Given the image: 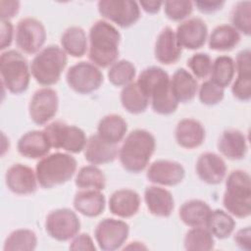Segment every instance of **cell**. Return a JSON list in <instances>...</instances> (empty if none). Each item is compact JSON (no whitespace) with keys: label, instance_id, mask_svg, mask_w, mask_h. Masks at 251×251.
I'll return each instance as SVG.
<instances>
[{"label":"cell","instance_id":"13","mask_svg":"<svg viewBox=\"0 0 251 251\" xmlns=\"http://www.w3.org/2000/svg\"><path fill=\"white\" fill-rule=\"evenodd\" d=\"M128 233V225L116 219L102 220L94 231L96 242L105 251H114L121 248L126 241Z\"/></svg>","mask_w":251,"mask_h":251},{"label":"cell","instance_id":"7","mask_svg":"<svg viewBox=\"0 0 251 251\" xmlns=\"http://www.w3.org/2000/svg\"><path fill=\"white\" fill-rule=\"evenodd\" d=\"M2 84L13 94H21L28 88L30 71L26 59L16 50H7L0 56Z\"/></svg>","mask_w":251,"mask_h":251},{"label":"cell","instance_id":"44","mask_svg":"<svg viewBox=\"0 0 251 251\" xmlns=\"http://www.w3.org/2000/svg\"><path fill=\"white\" fill-rule=\"evenodd\" d=\"M70 249L74 251H94L96 248L94 246V242L92 238L87 233H80L76 234L75 237H73V240L70 244Z\"/></svg>","mask_w":251,"mask_h":251},{"label":"cell","instance_id":"50","mask_svg":"<svg viewBox=\"0 0 251 251\" xmlns=\"http://www.w3.org/2000/svg\"><path fill=\"white\" fill-rule=\"evenodd\" d=\"M134 244H136V242H134ZM134 244H133V242H131V244H130L129 246H126V249H129V248H133V249H135ZM137 244H139V246H138V247H136L137 249H142V248L146 249V247H145V246H142V244H140V242H137Z\"/></svg>","mask_w":251,"mask_h":251},{"label":"cell","instance_id":"14","mask_svg":"<svg viewBox=\"0 0 251 251\" xmlns=\"http://www.w3.org/2000/svg\"><path fill=\"white\" fill-rule=\"evenodd\" d=\"M58 106L59 99L54 89L50 87L37 89L29 101V117L34 124L43 126L53 119L58 111Z\"/></svg>","mask_w":251,"mask_h":251},{"label":"cell","instance_id":"28","mask_svg":"<svg viewBox=\"0 0 251 251\" xmlns=\"http://www.w3.org/2000/svg\"><path fill=\"white\" fill-rule=\"evenodd\" d=\"M171 90L178 103H187L195 97L198 84L188 71L180 68L175 72L171 78Z\"/></svg>","mask_w":251,"mask_h":251},{"label":"cell","instance_id":"24","mask_svg":"<svg viewBox=\"0 0 251 251\" xmlns=\"http://www.w3.org/2000/svg\"><path fill=\"white\" fill-rule=\"evenodd\" d=\"M140 202V196L136 191L127 188L119 189L109 199V210L120 218H130L138 212Z\"/></svg>","mask_w":251,"mask_h":251},{"label":"cell","instance_id":"20","mask_svg":"<svg viewBox=\"0 0 251 251\" xmlns=\"http://www.w3.org/2000/svg\"><path fill=\"white\" fill-rule=\"evenodd\" d=\"M181 48L176 32L172 27L166 26L162 29L156 39L154 48L155 58L165 65L175 64L181 56Z\"/></svg>","mask_w":251,"mask_h":251},{"label":"cell","instance_id":"21","mask_svg":"<svg viewBox=\"0 0 251 251\" xmlns=\"http://www.w3.org/2000/svg\"><path fill=\"white\" fill-rule=\"evenodd\" d=\"M83 151L85 160L92 165L113 162L119 154L117 144L108 142L98 133L89 136Z\"/></svg>","mask_w":251,"mask_h":251},{"label":"cell","instance_id":"17","mask_svg":"<svg viewBox=\"0 0 251 251\" xmlns=\"http://www.w3.org/2000/svg\"><path fill=\"white\" fill-rule=\"evenodd\" d=\"M176 35L181 47L196 50L205 44L208 27L202 19L191 18L177 25Z\"/></svg>","mask_w":251,"mask_h":251},{"label":"cell","instance_id":"38","mask_svg":"<svg viewBox=\"0 0 251 251\" xmlns=\"http://www.w3.org/2000/svg\"><path fill=\"white\" fill-rule=\"evenodd\" d=\"M75 183L80 189L103 190L106 186V177L99 168L90 165L82 167L78 171Z\"/></svg>","mask_w":251,"mask_h":251},{"label":"cell","instance_id":"26","mask_svg":"<svg viewBox=\"0 0 251 251\" xmlns=\"http://www.w3.org/2000/svg\"><path fill=\"white\" fill-rule=\"evenodd\" d=\"M144 201L149 212L158 217H169L175 207L172 193L157 185L146 187L144 191Z\"/></svg>","mask_w":251,"mask_h":251},{"label":"cell","instance_id":"27","mask_svg":"<svg viewBox=\"0 0 251 251\" xmlns=\"http://www.w3.org/2000/svg\"><path fill=\"white\" fill-rule=\"evenodd\" d=\"M105 196L101 190L81 189L77 191L74 198L75 209L83 216L97 217L105 209Z\"/></svg>","mask_w":251,"mask_h":251},{"label":"cell","instance_id":"19","mask_svg":"<svg viewBox=\"0 0 251 251\" xmlns=\"http://www.w3.org/2000/svg\"><path fill=\"white\" fill-rule=\"evenodd\" d=\"M196 173L202 181L208 184H219L226 177V165L220 155L205 152L197 160Z\"/></svg>","mask_w":251,"mask_h":251},{"label":"cell","instance_id":"16","mask_svg":"<svg viewBox=\"0 0 251 251\" xmlns=\"http://www.w3.org/2000/svg\"><path fill=\"white\" fill-rule=\"evenodd\" d=\"M146 176L152 183L174 186L182 181L185 171L182 165L176 161L157 160L149 166Z\"/></svg>","mask_w":251,"mask_h":251},{"label":"cell","instance_id":"8","mask_svg":"<svg viewBox=\"0 0 251 251\" xmlns=\"http://www.w3.org/2000/svg\"><path fill=\"white\" fill-rule=\"evenodd\" d=\"M51 147L63 149L70 153H79L84 150L86 136L84 131L75 126L68 125L62 121H55L44 127Z\"/></svg>","mask_w":251,"mask_h":251},{"label":"cell","instance_id":"46","mask_svg":"<svg viewBox=\"0 0 251 251\" xmlns=\"http://www.w3.org/2000/svg\"><path fill=\"white\" fill-rule=\"evenodd\" d=\"M13 25L10 21H1V43L0 49L4 50L8 48L13 40Z\"/></svg>","mask_w":251,"mask_h":251},{"label":"cell","instance_id":"35","mask_svg":"<svg viewBox=\"0 0 251 251\" xmlns=\"http://www.w3.org/2000/svg\"><path fill=\"white\" fill-rule=\"evenodd\" d=\"M235 74V64L229 56H219L212 64L211 80L225 88L230 84Z\"/></svg>","mask_w":251,"mask_h":251},{"label":"cell","instance_id":"42","mask_svg":"<svg viewBox=\"0 0 251 251\" xmlns=\"http://www.w3.org/2000/svg\"><path fill=\"white\" fill-rule=\"evenodd\" d=\"M224 88L213 82L211 79L204 81L199 88V100L202 104L213 106L224 99Z\"/></svg>","mask_w":251,"mask_h":251},{"label":"cell","instance_id":"32","mask_svg":"<svg viewBox=\"0 0 251 251\" xmlns=\"http://www.w3.org/2000/svg\"><path fill=\"white\" fill-rule=\"evenodd\" d=\"M240 41V33L230 25H221L209 36V47L215 51H228Z\"/></svg>","mask_w":251,"mask_h":251},{"label":"cell","instance_id":"5","mask_svg":"<svg viewBox=\"0 0 251 251\" xmlns=\"http://www.w3.org/2000/svg\"><path fill=\"white\" fill-rule=\"evenodd\" d=\"M223 204L228 214L236 218L251 215V178L247 172L234 170L227 176Z\"/></svg>","mask_w":251,"mask_h":251},{"label":"cell","instance_id":"3","mask_svg":"<svg viewBox=\"0 0 251 251\" xmlns=\"http://www.w3.org/2000/svg\"><path fill=\"white\" fill-rule=\"evenodd\" d=\"M156 147L155 137L145 129H134L124 140L119 149L123 168L133 174L142 172L148 165Z\"/></svg>","mask_w":251,"mask_h":251},{"label":"cell","instance_id":"33","mask_svg":"<svg viewBox=\"0 0 251 251\" xmlns=\"http://www.w3.org/2000/svg\"><path fill=\"white\" fill-rule=\"evenodd\" d=\"M62 49L73 57H82L87 50V37L85 31L79 26L68 27L61 37Z\"/></svg>","mask_w":251,"mask_h":251},{"label":"cell","instance_id":"34","mask_svg":"<svg viewBox=\"0 0 251 251\" xmlns=\"http://www.w3.org/2000/svg\"><path fill=\"white\" fill-rule=\"evenodd\" d=\"M206 227L217 238L225 239L227 238L234 230L235 222L230 214L223 210L216 209L211 211L206 223Z\"/></svg>","mask_w":251,"mask_h":251},{"label":"cell","instance_id":"4","mask_svg":"<svg viewBox=\"0 0 251 251\" xmlns=\"http://www.w3.org/2000/svg\"><path fill=\"white\" fill-rule=\"evenodd\" d=\"M76 166V160L71 154L57 152L47 155L36 164L37 181L43 188L64 184L74 176Z\"/></svg>","mask_w":251,"mask_h":251},{"label":"cell","instance_id":"12","mask_svg":"<svg viewBox=\"0 0 251 251\" xmlns=\"http://www.w3.org/2000/svg\"><path fill=\"white\" fill-rule=\"evenodd\" d=\"M17 47L26 54L38 52L46 40V30L41 22L34 18L22 19L16 27Z\"/></svg>","mask_w":251,"mask_h":251},{"label":"cell","instance_id":"25","mask_svg":"<svg viewBox=\"0 0 251 251\" xmlns=\"http://www.w3.org/2000/svg\"><path fill=\"white\" fill-rule=\"evenodd\" d=\"M218 150L229 160H240L245 157L248 146L244 133L238 129H226L218 140Z\"/></svg>","mask_w":251,"mask_h":251},{"label":"cell","instance_id":"37","mask_svg":"<svg viewBox=\"0 0 251 251\" xmlns=\"http://www.w3.org/2000/svg\"><path fill=\"white\" fill-rule=\"evenodd\" d=\"M215 246L213 234L206 226L192 227L184 237V248L189 251H209Z\"/></svg>","mask_w":251,"mask_h":251},{"label":"cell","instance_id":"40","mask_svg":"<svg viewBox=\"0 0 251 251\" xmlns=\"http://www.w3.org/2000/svg\"><path fill=\"white\" fill-rule=\"evenodd\" d=\"M230 21L232 26L239 32L245 35L251 33V2L239 1L237 2L230 13Z\"/></svg>","mask_w":251,"mask_h":251},{"label":"cell","instance_id":"31","mask_svg":"<svg viewBox=\"0 0 251 251\" xmlns=\"http://www.w3.org/2000/svg\"><path fill=\"white\" fill-rule=\"evenodd\" d=\"M121 103L128 113L136 115L143 113L147 109L149 98L135 81L123 87L121 91Z\"/></svg>","mask_w":251,"mask_h":251},{"label":"cell","instance_id":"48","mask_svg":"<svg viewBox=\"0 0 251 251\" xmlns=\"http://www.w3.org/2000/svg\"><path fill=\"white\" fill-rule=\"evenodd\" d=\"M197 9L204 14H211L217 12L225 5L224 1H196L194 2Z\"/></svg>","mask_w":251,"mask_h":251},{"label":"cell","instance_id":"2","mask_svg":"<svg viewBox=\"0 0 251 251\" xmlns=\"http://www.w3.org/2000/svg\"><path fill=\"white\" fill-rule=\"evenodd\" d=\"M88 58L96 67L112 66L119 57L121 34L106 21L95 22L89 30Z\"/></svg>","mask_w":251,"mask_h":251},{"label":"cell","instance_id":"22","mask_svg":"<svg viewBox=\"0 0 251 251\" xmlns=\"http://www.w3.org/2000/svg\"><path fill=\"white\" fill-rule=\"evenodd\" d=\"M18 152L28 159H39L47 156L51 144L44 130H30L19 139Z\"/></svg>","mask_w":251,"mask_h":251},{"label":"cell","instance_id":"23","mask_svg":"<svg viewBox=\"0 0 251 251\" xmlns=\"http://www.w3.org/2000/svg\"><path fill=\"white\" fill-rule=\"evenodd\" d=\"M205 135L204 126L194 119H182L176 126L175 136L176 143L186 149H193L202 145Z\"/></svg>","mask_w":251,"mask_h":251},{"label":"cell","instance_id":"9","mask_svg":"<svg viewBox=\"0 0 251 251\" xmlns=\"http://www.w3.org/2000/svg\"><path fill=\"white\" fill-rule=\"evenodd\" d=\"M66 79L69 86L76 93L89 94L101 86L103 74L94 64L78 62L68 70Z\"/></svg>","mask_w":251,"mask_h":251},{"label":"cell","instance_id":"6","mask_svg":"<svg viewBox=\"0 0 251 251\" xmlns=\"http://www.w3.org/2000/svg\"><path fill=\"white\" fill-rule=\"evenodd\" d=\"M67 63L66 52L57 45H49L32 59L30 72L39 84L50 86L59 81Z\"/></svg>","mask_w":251,"mask_h":251},{"label":"cell","instance_id":"15","mask_svg":"<svg viewBox=\"0 0 251 251\" xmlns=\"http://www.w3.org/2000/svg\"><path fill=\"white\" fill-rule=\"evenodd\" d=\"M7 187L15 194L28 195L37 189V177L33 170L23 164H14L6 172Z\"/></svg>","mask_w":251,"mask_h":251},{"label":"cell","instance_id":"39","mask_svg":"<svg viewBox=\"0 0 251 251\" xmlns=\"http://www.w3.org/2000/svg\"><path fill=\"white\" fill-rule=\"evenodd\" d=\"M136 75L134 65L127 60L115 62L108 71L109 81L116 86H126L132 82Z\"/></svg>","mask_w":251,"mask_h":251},{"label":"cell","instance_id":"18","mask_svg":"<svg viewBox=\"0 0 251 251\" xmlns=\"http://www.w3.org/2000/svg\"><path fill=\"white\" fill-rule=\"evenodd\" d=\"M235 71L237 77L232 83L231 92L233 96L243 102L251 98V52L249 49L240 51L236 56Z\"/></svg>","mask_w":251,"mask_h":251},{"label":"cell","instance_id":"1","mask_svg":"<svg viewBox=\"0 0 251 251\" xmlns=\"http://www.w3.org/2000/svg\"><path fill=\"white\" fill-rule=\"evenodd\" d=\"M149 98L153 111L160 115L176 112L178 102L171 90V78L162 68L152 66L144 69L136 80Z\"/></svg>","mask_w":251,"mask_h":251},{"label":"cell","instance_id":"43","mask_svg":"<svg viewBox=\"0 0 251 251\" xmlns=\"http://www.w3.org/2000/svg\"><path fill=\"white\" fill-rule=\"evenodd\" d=\"M212 64L211 57L206 53H196L187 61L188 68L197 78L207 77L211 73Z\"/></svg>","mask_w":251,"mask_h":251},{"label":"cell","instance_id":"45","mask_svg":"<svg viewBox=\"0 0 251 251\" xmlns=\"http://www.w3.org/2000/svg\"><path fill=\"white\" fill-rule=\"evenodd\" d=\"M20 10L19 1H0V16L1 21H9L15 17Z\"/></svg>","mask_w":251,"mask_h":251},{"label":"cell","instance_id":"30","mask_svg":"<svg viewBox=\"0 0 251 251\" xmlns=\"http://www.w3.org/2000/svg\"><path fill=\"white\" fill-rule=\"evenodd\" d=\"M127 124L123 117L110 114L102 118L97 126V133L110 143L118 144L126 133Z\"/></svg>","mask_w":251,"mask_h":251},{"label":"cell","instance_id":"29","mask_svg":"<svg viewBox=\"0 0 251 251\" xmlns=\"http://www.w3.org/2000/svg\"><path fill=\"white\" fill-rule=\"evenodd\" d=\"M210 206L198 199L184 202L179 208V218L181 222L191 227L206 226L207 220L211 213Z\"/></svg>","mask_w":251,"mask_h":251},{"label":"cell","instance_id":"47","mask_svg":"<svg viewBox=\"0 0 251 251\" xmlns=\"http://www.w3.org/2000/svg\"><path fill=\"white\" fill-rule=\"evenodd\" d=\"M234 241L241 249L249 251L251 249V229L250 226L239 229L234 235Z\"/></svg>","mask_w":251,"mask_h":251},{"label":"cell","instance_id":"10","mask_svg":"<svg viewBox=\"0 0 251 251\" xmlns=\"http://www.w3.org/2000/svg\"><path fill=\"white\" fill-rule=\"evenodd\" d=\"M45 229L50 237L58 241H67L78 233L80 221L71 209H56L47 215Z\"/></svg>","mask_w":251,"mask_h":251},{"label":"cell","instance_id":"49","mask_svg":"<svg viewBox=\"0 0 251 251\" xmlns=\"http://www.w3.org/2000/svg\"><path fill=\"white\" fill-rule=\"evenodd\" d=\"M164 2L162 1H140L139 4L142 9L149 14H156L160 11L161 6Z\"/></svg>","mask_w":251,"mask_h":251},{"label":"cell","instance_id":"11","mask_svg":"<svg viewBox=\"0 0 251 251\" xmlns=\"http://www.w3.org/2000/svg\"><path fill=\"white\" fill-rule=\"evenodd\" d=\"M97 6L98 12L103 18L123 28L131 26L140 18V8L135 1L101 0Z\"/></svg>","mask_w":251,"mask_h":251},{"label":"cell","instance_id":"41","mask_svg":"<svg viewBox=\"0 0 251 251\" xmlns=\"http://www.w3.org/2000/svg\"><path fill=\"white\" fill-rule=\"evenodd\" d=\"M163 4L167 18L174 22L184 20L193 10V3L187 0H169Z\"/></svg>","mask_w":251,"mask_h":251},{"label":"cell","instance_id":"36","mask_svg":"<svg viewBox=\"0 0 251 251\" xmlns=\"http://www.w3.org/2000/svg\"><path fill=\"white\" fill-rule=\"evenodd\" d=\"M36 234L26 228L16 229L12 231L6 238L3 250L4 251H32L36 248Z\"/></svg>","mask_w":251,"mask_h":251}]
</instances>
